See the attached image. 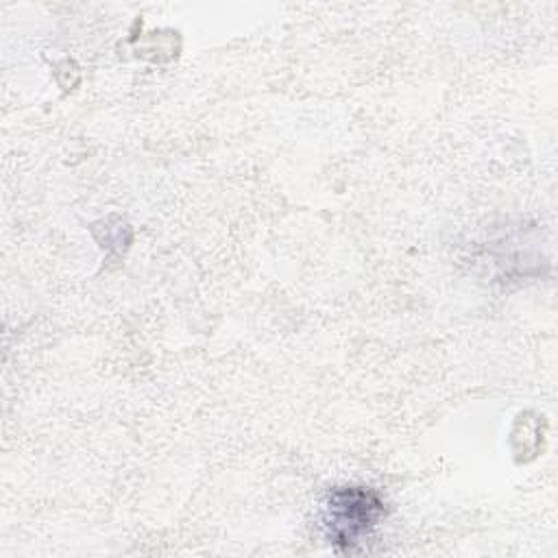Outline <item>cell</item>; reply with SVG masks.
I'll list each match as a JSON object with an SVG mask.
<instances>
[{
	"mask_svg": "<svg viewBox=\"0 0 558 558\" xmlns=\"http://www.w3.org/2000/svg\"><path fill=\"white\" fill-rule=\"evenodd\" d=\"M384 514L386 504L373 488L340 486L327 497L325 527L338 549L355 551Z\"/></svg>",
	"mask_w": 558,
	"mask_h": 558,
	"instance_id": "6da1fadb",
	"label": "cell"
}]
</instances>
